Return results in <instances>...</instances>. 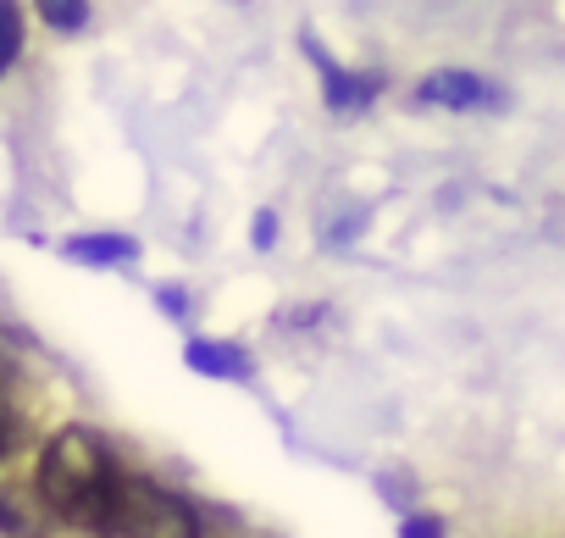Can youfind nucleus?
Here are the masks:
<instances>
[{
  "label": "nucleus",
  "mask_w": 565,
  "mask_h": 538,
  "mask_svg": "<svg viewBox=\"0 0 565 538\" xmlns=\"http://www.w3.org/2000/svg\"><path fill=\"white\" fill-rule=\"evenodd\" d=\"M117 477H122V466L111 461V450L89 428H62L45 444V455H40V494H45V505L62 521L89 527L100 538H111Z\"/></svg>",
  "instance_id": "1"
},
{
  "label": "nucleus",
  "mask_w": 565,
  "mask_h": 538,
  "mask_svg": "<svg viewBox=\"0 0 565 538\" xmlns=\"http://www.w3.org/2000/svg\"><path fill=\"white\" fill-rule=\"evenodd\" d=\"M111 538H200V516L161 483L122 472L111 505Z\"/></svg>",
  "instance_id": "2"
},
{
  "label": "nucleus",
  "mask_w": 565,
  "mask_h": 538,
  "mask_svg": "<svg viewBox=\"0 0 565 538\" xmlns=\"http://www.w3.org/2000/svg\"><path fill=\"white\" fill-rule=\"evenodd\" d=\"M306 56L322 67V101H328V112H366L377 101V89H383L377 73H344L317 40H306Z\"/></svg>",
  "instance_id": "3"
},
{
  "label": "nucleus",
  "mask_w": 565,
  "mask_h": 538,
  "mask_svg": "<svg viewBox=\"0 0 565 538\" xmlns=\"http://www.w3.org/2000/svg\"><path fill=\"white\" fill-rule=\"evenodd\" d=\"M416 101H422V106H449V112H471V106H504V95H499L488 78L466 73V67L427 73V78H422V89H416Z\"/></svg>",
  "instance_id": "4"
},
{
  "label": "nucleus",
  "mask_w": 565,
  "mask_h": 538,
  "mask_svg": "<svg viewBox=\"0 0 565 538\" xmlns=\"http://www.w3.org/2000/svg\"><path fill=\"white\" fill-rule=\"evenodd\" d=\"M183 361H189V372L222 378V383H249V378H255L249 350L233 345V339H189V345H183Z\"/></svg>",
  "instance_id": "5"
},
{
  "label": "nucleus",
  "mask_w": 565,
  "mask_h": 538,
  "mask_svg": "<svg viewBox=\"0 0 565 538\" xmlns=\"http://www.w3.org/2000/svg\"><path fill=\"white\" fill-rule=\"evenodd\" d=\"M62 250L84 266H122V261L139 255V239H128V233H73Z\"/></svg>",
  "instance_id": "6"
},
{
  "label": "nucleus",
  "mask_w": 565,
  "mask_h": 538,
  "mask_svg": "<svg viewBox=\"0 0 565 538\" xmlns=\"http://www.w3.org/2000/svg\"><path fill=\"white\" fill-rule=\"evenodd\" d=\"M23 428H29V416L18 400V372H12L7 350H0V455H12L23 444Z\"/></svg>",
  "instance_id": "7"
},
{
  "label": "nucleus",
  "mask_w": 565,
  "mask_h": 538,
  "mask_svg": "<svg viewBox=\"0 0 565 538\" xmlns=\"http://www.w3.org/2000/svg\"><path fill=\"white\" fill-rule=\"evenodd\" d=\"M18 51H23V18H18V7L0 0V73L18 62Z\"/></svg>",
  "instance_id": "8"
},
{
  "label": "nucleus",
  "mask_w": 565,
  "mask_h": 538,
  "mask_svg": "<svg viewBox=\"0 0 565 538\" xmlns=\"http://www.w3.org/2000/svg\"><path fill=\"white\" fill-rule=\"evenodd\" d=\"M40 18L51 29H62V34H78L89 23V7H84V0H51V7H40Z\"/></svg>",
  "instance_id": "9"
},
{
  "label": "nucleus",
  "mask_w": 565,
  "mask_h": 538,
  "mask_svg": "<svg viewBox=\"0 0 565 538\" xmlns=\"http://www.w3.org/2000/svg\"><path fill=\"white\" fill-rule=\"evenodd\" d=\"M399 538H444V521H438V516H427V510H416V516H405V521H399Z\"/></svg>",
  "instance_id": "10"
},
{
  "label": "nucleus",
  "mask_w": 565,
  "mask_h": 538,
  "mask_svg": "<svg viewBox=\"0 0 565 538\" xmlns=\"http://www.w3.org/2000/svg\"><path fill=\"white\" fill-rule=\"evenodd\" d=\"M249 233H255V244H260V250H266V244H271V239H277V217H271V211H260V217H255V228H249Z\"/></svg>",
  "instance_id": "11"
},
{
  "label": "nucleus",
  "mask_w": 565,
  "mask_h": 538,
  "mask_svg": "<svg viewBox=\"0 0 565 538\" xmlns=\"http://www.w3.org/2000/svg\"><path fill=\"white\" fill-rule=\"evenodd\" d=\"M156 300H161V312H167V317H183V312H189V300H183V289H161Z\"/></svg>",
  "instance_id": "12"
}]
</instances>
